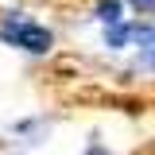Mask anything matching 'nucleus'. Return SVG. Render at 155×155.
I'll return each mask as SVG.
<instances>
[{
    "label": "nucleus",
    "mask_w": 155,
    "mask_h": 155,
    "mask_svg": "<svg viewBox=\"0 0 155 155\" xmlns=\"http://www.w3.org/2000/svg\"><path fill=\"white\" fill-rule=\"evenodd\" d=\"M4 39H12L16 47H23V51H35V54H43V51L51 47V31H47V27H39V23L4 27Z\"/></svg>",
    "instance_id": "f257e3e1"
},
{
    "label": "nucleus",
    "mask_w": 155,
    "mask_h": 155,
    "mask_svg": "<svg viewBox=\"0 0 155 155\" xmlns=\"http://www.w3.org/2000/svg\"><path fill=\"white\" fill-rule=\"evenodd\" d=\"M97 19L113 27L116 19H120V0H101V4H97Z\"/></svg>",
    "instance_id": "f03ea898"
},
{
    "label": "nucleus",
    "mask_w": 155,
    "mask_h": 155,
    "mask_svg": "<svg viewBox=\"0 0 155 155\" xmlns=\"http://www.w3.org/2000/svg\"><path fill=\"white\" fill-rule=\"evenodd\" d=\"M128 35H132V27H124V23H113V27L105 31V43H109V47H124V43H128Z\"/></svg>",
    "instance_id": "7ed1b4c3"
},
{
    "label": "nucleus",
    "mask_w": 155,
    "mask_h": 155,
    "mask_svg": "<svg viewBox=\"0 0 155 155\" xmlns=\"http://www.w3.org/2000/svg\"><path fill=\"white\" fill-rule=\"evenodd\" d=\"M140 66H147V70H155V47L147 51V54H140Z\"/></svg>",
    "instance_id": "20e7f679"
},
{
    "label": "nucleus",
    "mask_w": 155,
    "mask_h": 155,
    "mask_svg": "<svg viewBox=\"0 0 155 155\" xmlns=\"http://www.w3.org/2000/svg\"><path fill=\"white\" fill-rule=\"evenodd\" d=\"M132 4L140 8V12H151V8H155V0H132Z\"/></svg>",
    "instance_id": "39448f33"
}]
</instances>
